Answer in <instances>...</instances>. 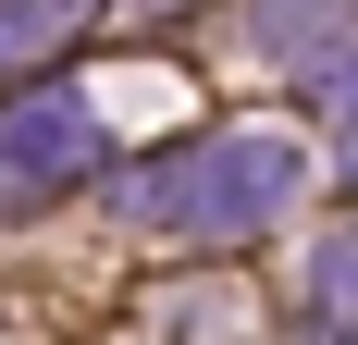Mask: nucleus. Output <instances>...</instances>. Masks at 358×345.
I'll use <instances>...</instances> for the list:
<instances>
[{
  "label": "nucleus",
  "instance_id": "3",
  "mask_svg": "<svg viewBox=\"0 0 358 345\" xmlns=\"http://www.w3.org/2000/svg\"><path fill=\"white\" fill-rule=\"evenodd\" d=\"M259 37H272L296 74H334V50H346V0H259Z\"/></svg>",
  "mask_w": 358,
  "mask_h": 345
},
{
  "label": "nucleus",
  "instance_id": "5",
  "mask_svg": "<svg viewBox=\"0 0 358 345\" xmlns=\"http://www.w3.org/2000/svg\"><path fill=\"white\" fill-rule=\"evenodd\" d=\"M309 309H322V333L358 345V222H346V235H322V259H309Z\"/></svg>",
  "mask_w": 358,
  "mask_h": 345
},
{
  "label": "nucleus",
  "instance_id": "4",
  "mask_svg": "<svg viewBox=\"0 0 358 345\" xmlns=\"http://www.w3.org/2000/svg\"><path fill=\"white\" fill-rule=\"evenodd\" d=\"M87 13H99V0H0V74H13V62H50Z\"/></svg>",
  "mask_w": 358,
  "mask_h": 345
},
{
  "label": "nucleus",
  "instance_id": "1",
  "mask_svg": "<svg viewBox=\"0 0 358 345\" xmlns=\"http://www.w3.org/2000/svg\"><path fill=\"white\" fill-rule=\"evenodd\" d=\"M296 185H309V148H296L285 124H235V136L173 148V161H136L111 198H124V222H148V235L222 247V235L285 222V210H296Z\"/></svg>",
  "mask_w": 358,
  "mask_h": 345
},
{
  "label": "nucleus",
  "instance_id": "6",
  "mask_svg": "<svg viewBox=\"0 0 358 345\" xmlns=\"http://www.w3.org/2000/svg\"><path fill=\"white\" fill-rule=\"evenodd\" d=\"M346 172H358V124H346Z\"/></svg>",
  "mask_w": 358,
  "mask_h": 345
},
{
  "label": "nucleus",
  "instance_id": "2",
  "mask_svg": "<svg viewBox=\"0 0 358 345\" xmlns=\"http://www.w3.org/2000/svg\"><path fill=\"white\" fill-rule=\"evenodd\" d=\"M87 161H99V111H87V87H37V99H13V111H0V222L74 198Z\"/></svg>",
  "mask_w": 358,
  "mask_h": 345
}]
</instances>
